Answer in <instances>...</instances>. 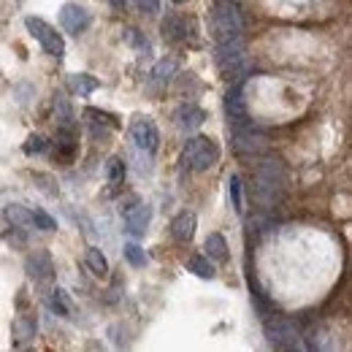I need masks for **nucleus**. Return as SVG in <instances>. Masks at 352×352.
Segmentation results:
<instances>
[{
  "mask_svg": "<svg viewBox=\"0 0 352 352\" xmlns=\"http://www.w3.org/2000/svg\"><path fill=\"white\" fill-rule=\"evenodd\" d=\"M149 222H152V209L146 204H135L133 209L125 212V228H128V233H133V236H144L146 228H149Z\"/></svg>",
  "mask_w": 352,
  "mask_h": 352,
  "instance_id": "obj_10",
  "label": "nucleus"
},
{
  "mask_svg": "<svg viewBox=\"0 0 352 352\" xmlns=\"http://www.w3.org/2000/svg\"><path fill=\"white\" fill-rule=\"evenodd\" d=\"M89 14L85 6H79V3H65L63 8H60V25L71 33V36H82L85 30L89 28Z\"/></svg>",
  "mask_w": 352,
  "mask_h": 352,
  "instance_id": "obj_7",
  "label": "nucleus"
},
{
  "mask_svg": "<svg viewBox=\"0 0 352 352\" xmlns=\"http://www.w3.org/2000/svg\"><path fill=\"white\" fill-rule=\"evenodd\" d=\"M265 339L271 347L293 350V347H298V328L290 320H274L265 325Z\"/></svg>",
  "mask_w": 352,
  "mask_h": 352,
  "instance_id": "obj_5",
  "label": "nucleus"
},
{
  "mask_svg": "<svg viewBox=\"0 0 352 352\" xmlns=\"http://www.w3.org/2000/svg\"><path fill=\"white\" fill-rule=\"evenodd\" d=\"M122 255L128 258V263L135 265V268H144V265L149 263V258H146V252L138 247V244H125V250H122Z\"/></svg>",
  "mask_w": 352,
  "mask_h": 352,
  "instance_id": "obj_21",
  "label": "nucleus"
},
{
  "mask_svg": "<svg viewBox=\"0 0 352 352\" xmlns=\"http://www.w3.org/2000/svg\"><path fill=\"white\" fill-rule=\"evenodd\" d=\"M52 311H57V314H63V317L71 311L68 298H65V293H63V290H54V293H52Z\"/></svg>",
  "mask_w": 352,
  "mask_h": 352,
  "instance_id": "obj_26",
  "label": "nucleus"
},
{
  "mask_svg": "<svg viewBox=\"0 0 352 352\" xmlns=\"http://www.w3.org/2000/svg\"><path fill=\"white\" fill-rule=\"evenodd\" d=\"M171 3H176V6H182V3H187V0H171Z\"/></svg>",
  "mask_w": 352,
  "mask_h": 352,
  "instance_id": "obj_29",
  "label": "nucleus"
},
{
  "mask_svg": "<svg viewBox=\"0 0 352 352\" xmlns=\"http://www.w3.org/2000/svg\"><path fill=\"white\" fill-rule=\"evenodd\" d=\"M244 25H241V14L236 8L233 0H217L212 6V36L217 44L225 41H236L241 36Z\"/></svg>",
  "mask_w": 352,
  "mask_h": 352,
  "instance_id": "obj_1",
  "label": "nucleus"
},
{
  "mask_svg": "<svg viewBox=\"0 0 352 352\" xmlns=\"http://www.w3.org/2000/svg\"><path fill=\"white\" fill-rule=\"evenodd\" d=\"M25 28H28V33L41 44L46 54H52V57H63L65 54V41H63V36L46 22L41 16H28L25 19Z\"/></svg>",
  "mask_w": 352,
  "mask_h": 352,
  "instance_id": "obj_3",
  "label": "nucleus"
},
{
  "mask_svg": "<svg viewBox=\"0 0 352 352\" xmlns=\"http://www.w3.org/2000/svg\"><path fill=\"white\" fill-rule=\"evenodd\" d=\"M131 138L138 149H144V152H149V155L157 152V146H160V133L155 128V122L146 120V117L135 120L131 125Z\"/></svg>",
  "mask_w": 352,
  "mask_h": 352,
  "instance_id": "obj_6",
  "label": "nucleus"
},
{
  "mask_svg": "<svg viewBox=\"0 0 352 352\" xmlns=\"http://www.w3.org/2000/svg\"><path fill=\"white\" fill-rule=\"evenodd\" d=\"M25 152L28 155H41V152H46V141L41 135H30L28 144H25Z\"/></svg>",
  "mask_w": 352,
  "mask_h": 352,
  "instance_id": "obj_27",
  "label": "nucleus"
},
{
  "mask_svg": "<svg viewBox=\"0 0 352 352\" xmlns=\"http://www.w3.org/2000/svg\"><path fill=\"white\" fill-rule=\"evenodd\" d=\"M68 87H71V92L87 98V95H92L95 89L100 87V82H98L95 76H89V74H71V76H68Z\"/></svg>",
  "mask_w": 352,
  "mask_h": 352,
  "instance_id": "obj_17",
  "label": "nucleus"
},
{
  "mask_svg": "<svg viewBox=\"0 0 352 352\" xmlns=\"http://www.w3.org/2000/svg\"><path fill=\"white\" fill-rule=\"evenodd\" d=\"M228 195H230V201H233V209L241 212V179L236 174L228 179Z\"/></svg>",
  "mask_w": 352,
  "mask_h": 352,
  "instance_id": "obj_23",
  "label": "nucleus"
},
{
  "mask_svg": "<svg viewBox=\"0 0 352 352\" xmlns=\"http://www.w3.org/2000/svg\"><path fill=\"white\" fill-rule=\"evenodd\" d=\"M25 271H28L30 279H36V282H49L52 274H54L52 255H49V252H36V255H30L28 263H25Z\"/></svg>",
  "mask_w": 352,
  "mask_h": 352,
  "instance_id": "obj_11",
  "label": "nucleus"
},
{
  "mask_svg": "<svg viewBox=\"0 0 352 352\" xmlns=\"http://www.w3.org/2000/svg\"><path fill=\"white\" fill-rule=\"evenodd\" d=\"M85 265H87L95 276H106V274H109V261H106V255H103L98 247H87V252H85Z\"/></svg>",
  "mask_w": 352,
  "mask_h": 352,
  "instance_id": "obj_19",
  "label": "nucleus"
},
{
  "mask_svg": "<svg viewBox=\"0 0 352 352\" xmlns=\"http://www.w3.org/2000/svg\"><path fill=\"white\" fill-rule=\"evenodd\" d=\"M204 250H206V258H209L212 263H225V261H228V252H230L222 233H212V236L206 239Z\"/></svg>",
  "mask_w": 352,
  "mask_h": 352,
  "instance_id": "obj_15",
  "label": "nucleus"
},
{
  "mask_svg": "<svg viewBox=\"0 0 352 352\" xmlns=\"http://www.w3.org/2000/svg\"><path fill=\"white\" fill-rule=\"evenodd\" d=\"M206 111L198 106V103H184V106H179L174 111V122L179 131H198L204 122H206Z\"/></svg>",
  "mask_w": 352,
  "mask_h": 352,
  "instance_id": "obj_9",
  "label": "nucleus"
},
{
  "mask_svg": "<svg viewBox=\"0 0 352 352\" xmlns=\"http://www.w3.org/2000/svg\"><path fill=\"white\" fill-rule=\"evenodd\" d=\"M106 176H109L111 184H120V182L125 179V163H122L120 157H111V160L106 163Z\"/></svg>",
  "mask_w": 352,
  "mask_h": 352,
  "instance_id": "obj_22",
  "label": "nucleus"
},
{
  "mask_svg": "<svg viewBox=\"0 0 352 352\" xmlns=\"http://www.w3.org/2000/svg\"><path fill=\"white\" fill-rule=\"evenodd\" d=\"M33 228H36V230H54L57 222L52 220L46 212H41V209H33Z\"/></svg>",
  "mask_w": 352,
  "mask_h": 352,
  "instance_id": "obj_25",
  "label": "nucleus"
},
{
  "mask_svg": "<svg viewBox=\"0 0 352 352\" xmlns=\"http://www.w3.org/2000/svg\"><path fill=\"white\" fill-rule=\"evenodd\" d=\"M135 6L144 14H157L160 11V0H135Z\"/></svg>",
  "mask_w": 352,
  "mask_h": 352,
  "instance_id": "obj_28",
  "label": "nucleus"
},
{
  "mask_svg": "<svg viewBox=\"0 0 352 352\" xmlns=\"http://www.w3.org/2000/svg\"><path fill=\"white\" fill-rule=\"evenodd\" d=\"M184 163L192 171H209L220 163V146L209 135H195L184 144Z\"/></svg>",
  "mask_w": 352,
  "mask_h": 352,
  "instance_id": "obj_2",
  "label": "nucleus"
},
{
  "mask_svg": "<svg viewBox=\"0 0 352 352\" xmlns=\"http://www.w3.org/2000/svg\"><path fill=\"white\" fill-rule=\"evenodd\" d=\"M187 271L190 274H195L198 279H214V265L212 261L206 258V255H192V258H187Z\"/></svg>",
  "mask_w": 352,
  "mask_h": 352,
  "instance_id": "obj_18",
  "label": "nucleus"
},
{
  "mask_svg": "<svg viewBox=\"0 0 352 352\" xmlns=\"http://www.w3.org/2000/svg\"><path fill=\"white\" fill-rule=\"evenodd\" d=\"M225 109H228V117H230L236 125H244V122H247V103H244L241 87H233V92H228Z\"/></svg>",
  "mask_w": 352,
  "mask_h": 352,
  "instance_id": "obj_14",
  "label": "nucleus"
},
{
  "mask_svg": "<svg viewBox=\"0 0 352 352\" xmlns=\"http://www.w3.org/2000/svg\"><path fill=\"white\" fill-rule=\"evenodd\" d=\"M195 225H198V217L192 212H182L171 222V236L176 241H190L195 236Z\"/></svg>",
  "mask_w": 352,
  "mask_h": 352,
  "instance_id": "obj_13",
  "label": "nucleus"
},
{
  "mask_svg": "<svg viewBox=\"0 0 352 352\" xmlns=\"http://www.w3.org/2000/svg\"><path fill=\"white\" fill-rule=\"evenodd\" d=\"M85 117H87V120H98V122H92V125H106V128H117V117H111V114H106V111H98V109H87V111H85Z\"/></svg>",
  "mask_w": 352,
  "mask_h": 352,
  "instance_id": "obj_24",
  "label": "nucleus"
},
{
  "mask_svg": "<svg viewBox=\"0 0 352 352\" xmlns=\"http://www.w3.org/2000/svg\"><path fill=\"white\" fill-rule=\"evenodd\" d=\"M174 74H176V60H171V57L160 60V63L152 68V79H155V82H163V85H166Z\"/></svg>",
  "mask_w": 352,
  "mask_h": 352,
  "instance_id": "obj_20",
  "label": "nucleus"
},
{
  "mask_svg": "<svg viewBox=\"0 0 352 352\" xmlns=\"http://www.w3.org/2000/svg\"><path fill=\"white\" fill-rule=\"evenodd\" d=\"M217 65H220V74L228 82L236 79L247 68V52H244V46H241L239 38L220 44V49H217Z\"/></svg>",
  "mask_w": 352,
  "mask_h": 352,
  "instance_id": "obj_4",
  "label": "nucleus"
},
{
  "mask_svg": "<svg viewBox=\"0 0 352 352\" xmlns=\"http://www.w3.org/2000/svg\"><path fill=\"white\" fill-rule=\"evenodd\" d=\"M160 33H163L166 41L179 44V41H187V38L195 36V22L187 19V16H182V14H174V16H166V19H163Z\"/></svg>",
  "mask_w": 352,
  "mask_h": 352,
  "instance_id": "obj_8",
  "label": "nucleus"
},
{
  "mask_svg": "<svg viewBox=\"0 0 352 352\" xmlns=\"http://www.w3.org/2000/svg\"><path fill=\"white\" fill-rule=\"evenodd\" d=\"M3 214L14 228H33V209H28L22 204H8Z\"/></svg>",
  "mask_w": 352,
  "mask_h": 352,
  "instance_id": "obj_16",
  "label": "nucleus"
},
{
  "mask_svg": "<svg viewBox=\"0 0 352 352\" xmlns=\"http://www.w3.org/2000/svg\"><path fill=\"white\" fill-rule=\"evenodd\" d=\"M236 149L244 152V155H258V152L268 149V141L261 133H252V128L250 131H239L236 133Z\"/></svg>",
  "mask_w": 352,
  "mask_h": 352,
  "instance_id": "obj_12",
  "label": "nucleus"
}]
</instances>
